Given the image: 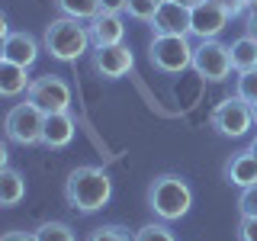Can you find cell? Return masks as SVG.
<instances>
[{"label":"cell","instance_id":"cell-1","mask_svg":"<svg viewBox=\"0 0 257 241\" xmlns=\"http://www.w3.org/2000/svg\"><path fill=\"white\" fill-rule=\"evenodd\" d=\"M109 199H112V180L96 164H80L64 180V203L74 212H84V215L100 212V209H106Z\"/></svg>","mask_w":257,"mask_h":241},{"label":"cell","instance_id":"cell-2","mask_svg":"<svg viewBox=\"0 0 257 241\" xmlns=\"http://www.w3.org/2000/svg\"><path fill=\"white\" fill-rule=\"evenodd\" d=\"M90 45V29L84 26V20H74V16H58L42 32V48L55 61H77Z\"/></svg>","mask_w":257,"mask_h":241},{"label":"cell","instance_id":"cell-3","mask_svg":"<svg viewBox=\"0 0 257 241\" xmlns=\"http://www.w3.org/2000/svg\"><path fill=\"white\" fill-rule=\"evenodd\" d=\"M193 190L180 174H158L148 187V209L161 222H177L190 212Z\"/></svg>","mask_w":257,"mask_h":241},{"label":"cell","instance_id":"cell-4","mask_svg":"<svg viewBox=\"0 0 257 241\" xmlns=\"http://www.w3.org/2000/svg\"><path fill=\"white\" fill-rule=\"evenodd\" d=\"M193 52L196 48L187 36H155L148 45V61L164 74H183L187 68H193Z\"/></svg>","mask_w":257,"mask_h":241},{"label":"cell","instance_id":"cell-5","mask_svg":"<svg viewBox=\"0 0 257 241\" xmlns=\"http://www.w3.org/2000/svg\"><path fill=\"white\" fill-rule=\"evenodd\" d=\"M42 126H45V112L36 106V103H16V106L7 112L4 119V132H7V142L13 145H42Z\"/></svg>","mask_w":257,"mask_h":241},{"label":"cell","instance_id":"cell-6","mask_svg":"<svg viewBox=\"0 0 257 241\" xmlns=\"http://www.w3.org/2000/svg\"><path fill=\"white\" fill-rule=\"evenodd\" d=\"M193 71H196L203 80H212V84L228 80V74L235 71L231 68L228 45L219 42V39H203V42L196 45V52H193Z\"/></svg>","mask_w":257,"mask_h":241},{"label":"cell","instance_id":"cell-7","mask_svg":"<svg viewBox=\"0 0 257 241\" xmlns=\"http://www.w3.org/2000/svg\"><path fill=\"white\" fill-rule=\"evenodd\" d=\"M26 100L45 112H71V84L58 74H42L29 84Z\"/></svg>","mask_w":257,"mask_h":241},{"label":"cell","instance_id":"cell-8","mask_svg":"<svg viewBox=\"0 0 257 241\" xmlns=\"http://www.w3.org/2000/svg\"><path fill=\"white\" fill-rule=\"evenodd\" d=\"M209 126L219 135H225V139H241L254 126V112L241 96H228V100H222L219 106L209 112Z\"/></svg>","mask_w":257,"mask_h":241},{"label":"cell","instance_id":"cell-9","mask_svg":"<svg viewBox=\"0 0 257 241\" xmlns=\"http://www.w3.org/2000/svg\"><path fill=\"white\" fill-rule=\"evenodd\" d=\"M228 10L219 4V0H203L199 7L190 10V36H196L199 42L203 39H219V32L228 26Z\"/></svg>","mask_w":257,"mask_h":241},{"label":"cell","instance_id":"cell-10","mask_svg":"<svg viewBox=\"0 0 257 241\" xmlns=\"http://www.w3.org/2000/svg\"><path fill=\"white\" fill-rule=\"evenodd\" d=\"M90 64L100 77L116 80V77H125L128 71H132L135 58H132V52H128V45H109V48H93Z\"/></svg>","mask_w":257,"mask_h":241},{"label":"cell","instance_id":"cell-11","mask_svg":"<svg viewBox=\"0 0 257 241\" xmlns=\"http://www.w3.org/2000/svg\"><path fill=\"white\" fill-rule=\"evenodd\" d=\"M90 42L93 48H109V45H122L125 39V23H122V13H106L100 10L90 20Z\"/></svg>","mask_w":257,"mask_h":241},{"label":"cell","instance_id":"cell-12","mask_svg":"<svg viewBox=\"0 0 257 241\" xmlns=\"http://www.w3.org/2000/svg\"><path fill=\"white\" fill-rule=\"evenodd\" d=\"M155 36H190V7H180L174 0H164V7L148 23Z\"/></svg>","mask_w":257,"mask_h":241},{"label":"cell","instance_id":"cell-13","mask_svg":"<svg viewBox=\"0 0 257 241\" xmlns=\"http://www.w3.org/2000/svg\"><path fill=\"white\" fill-rule=\"evenodd\" d=\"M74 132H77V126H74V116H71V112H48L45 126H42V145L52 148V151L68 148V145L74 142Z\"/></svg>","mask_w":257,"mask_h":241},{"label":"cell","instance_id":"cell-14","mask_svg":"<svg viewBox=\"0 0 257 241\" xmlns=\"http://www.w3.org/2000/svg\"><path fill=\"white\" fill-rule=\"evenodd\" d=\"M4 61H13L20 64V68H32L39 58V42L36 36H29V32H10V36L4 39Z\"/></svg>","mask_w":257,"mask_h":241},{"label":"cell","instance_id":"cell-15","mask_svg":"<svg viewBox=\"0 0 257 241\" xmlns=\"http://www.w3.org/2000/svg\"><path fill=\"white\" fill-rule=\"evenodd\" d=\"M225 180L235 183V187H254L257 183V155L251 148L247 151H235L228 161H225Z\"/></svg>","mask_w":257,"mask_h":241},{"label":"cell","instance_id":"cell-16","mask_svg":"<svg viewBox=\"0 0 257 241\" xmlns=\"http://www.w3.org/2000/svg\"><path fill=\"white\" fill-rule=\"evenodd\" d=\"M228 52H231V68L238 71H254L257 68V39L254 36H241V39H235V42L228 45Z\"/></svg>","mask_w":257,"mask_h":241},{"label":"cell","instance_id":"cell-17","mask_svg":"<svg viewBox=\"0 0 257 241\" xmlns=\"http://www.w3.org/2000/svg\"><path fill=\"white\" fill-rule=\"evenodd\" d=\"M32 80L26 77V68L13 61H0V93L4 96H20L23 90H29Z\"/></svg>","mask_w":257,"mask_h":241},{"label":"cell","instance_id":"cell-18","mask_svg":"<svg viewBox=\"0 0 257 241\" xmlns=\"http://www.w3.org/2000/svg\"><path fill=\"white\" fill-rule=\"evenodd\" d=\"M23 196H26V180H23V174L13 171V167H4V171H0V203H4V209H13Z\"/></svg>","mask_w":257,"mask_h":241},{"label":"cell","instance_id":"cell-19","mask_svg":"<svg viewBox=\"0 0 257 241\" xmlns=\"http://www.w3.org/2000/svg\"><path fill=\"white\" fill-rule=\"evenodd\" d=\"M55 7L61 10V16H74V20L87 23L100 13V0H55Z\"/></svg>","mask_w":257,"mask_h":241},{"label":"cell","instance_id":"cell-20","mask_svg":"<svg viewBox=\"0 0 257 241\" xmlns=\"http://www.w3.org/2000/svg\"><path fill=\"white\" fill-rule=\"evenodd\" d=\"M36 238H39V241H77V238H74V228H71L68 222H58V219L42 222V225L36 228Z\"/></svg>","mask_w":257,"mask_h":241},{"label":"cell","instance_id":"cell-21","mask_svg":"<svg viewBox=\"0 0 257 241\" xmlns=\"http://www.w3.org/2000/svg\"><path fill=\"white\" fill-rule=\"evenodd\" d=\"M161 7H164V0H125V13L139 23H151Z\"/></svg>","mask_w":257,"mask_h":241},{"label":"cell","instance_id":"cell-22","mask_svg":"<svg viewBox=\"0 0 257 241\" xmlns=\"http://www.w3.org/2000/svg\"><path fill=\"white\" fill-rule=\"evenodd\" d=\"M235 96H241L247 106L257 103V68L254 71H241L235 77Z\"/></svg>","mask_w":257,"mask_h":241},{"label":"cell","instance_id":"cell-23","mask_svg":"<svg viewBox=\"0 0 257 241\" xmlns=\"http://www.w3.org/2000/svg\"><path fill=\"white\" fill-rule=\"evenodd\" d=\"M132 241H177V238H174V231L167 228L164 222H148V225H142V228L132 235Z\"/></svg>","mask_w":257,"mask_h":241},{"label":"cell","instance_id":"cell-24","mask_svg":"<svg viewBox=\"0 0 257 241\" xmlns=\"http://www.w3.org/2000/svg\"><path fill=\"white\" fill-rule=\"evenodd\" d=\"M87 241H132L125 225H100V228H93Z\"/></svg>","mask_w":257,"mask_h":241},{"label":"cell","instance_id":"cell-25","mask_svg":"<svg viewBox=\"0 0 257 241\" xmlns=\"http://www.w3.org/2000/svg\"><path fill=\"white\" fill-rule=\"evenodd\" d=\"M238 209H241V219H244V215H257V183H254V187H244V190H241Z\"/></svg>","mask_w":257,"mask_h":241},{"label":"cell","instance_id":"cell-26","mask_svg":"<svg viewBox=\"0 0 257 241\" xmlns=\"http://www.w3.org/2000/svg\"><path fill=\"white\" fill-rule=\"evenodd\" d=\"M238 241H257V215H244V219H241Z\"/></svg>","mask_w":257,"mask_h":241},{"label":"cell","instance_id":"cell-27","mask_svg":"<svg viewBox=\"0 0 257 241\" xmlns=\"http://www.w3.org/2000/svg\"><path fill=\"white\" fill-rule=\"evenodd\" d=\"M219 4L225 7V10H228V16H241V13L247 10V7H251L247 0H219Z\"/></svg>","mask_w":257,"mask_h":241},{"label":"cell","instance_id":"cell-28","mask_svg":"<svg viewBox=\"0 0 257 241\" xmlns=\"http://www.w3.org/2000/svg\"><path fill=\"white\" fill-rule=\"evenodd\" d=\"M0 241H39V238H36V231H20V228H13V231H7Z\"/></svg>","mask_w":257,"mask_h":241},{"label":"cell","instance_id":"cell-29","mask_svg":"<svg viewBox=\"0 0 257 241\" xmlns=\"http://www.w3.org/2000/svg\"><path fill=\"white\" fill-rule=\"evenodd\" d=\"M100 10H106V13H125V0H100Z\"/></svg>","mask_w":257,"mask_h":241},{"label":"cell","instance_id":"cell-30","mask_svg":"<svg viewBox=\"0 0 257 241\" xmlns=\"http://www.w3.org/2000/svg\"><path fill=\"white\" fill-rule=\"evenodd\" d=\"M244 29H247V36H254L257 39V7H251L244 16Z\"/></svg>","mask_w":257,"mask_h":241},{"label":"cell","instance_id":"cell-31","mask_svg":"<svg viewBox=\"0 0 257 241\" xmlns=\"http://www.w3.org/2000/svg\"><path fill=\"white\" fill-rule=\"evenodd\" d=\"M174 4H180V7H190V10H193V7H199L203 0H174Z\"/></svg>","mask_w":257,"mask_h":241},{"label":"cell","instance_id":"cell-32","mask_svg":"<svg viewBox=\"0 0 257 241\" xmlns=\"http://www.w3.org/2000/svg\"><path fill=\"white\" fill-rule=\"evenodd\" d=\"M251 151H254V155H257V135H254V142H251Z\"/></svg>","mask_w":257,"mask_h":241},{"label":"cell","instance_id":"cell-33","mask_svg":"<svg viewBox=\"0 0 257 241\" xmlns=\"http://www.w3.org/2000/svg\"><path fill=\"white\" fill-rule=\"evenodd\" d=\"M251 112H254V123H257V103H254V106H251Z\"/></svg>","mask_w":257,"mask_h":241},{"label":"cell","instance_id":"cell-34","mask_svg":"<svg viewBox=\"0 0 257 241\" xmlns=\"http://www.w3.org/2000/svg\"><path fill=\"white\" fill-rule=\"evenodd\" d=\"M247 4H251V7H257V0H247Z\"/></svg>","mask_w":257,"mask_h":241}]
</instances>
